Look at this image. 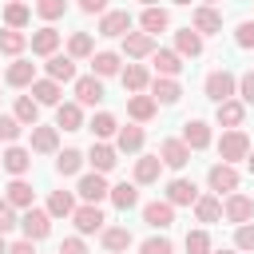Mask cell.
Masks as SVG:
<instances>
[{
	"instance_id": "obj_1",
	"label": "cell",
	"mask_w": 254,
	"mask_h": 254,
	"mask_svg": "<svg viewBox=\"0 0 254 254\" xmlns=\"http://www.w3.org/2000/svg\"><path fill=\"white\" fill-rule=\"evenodd\" d=\"M202 91H206V99L226 103V99H234V95H238V75H234V71H226V67H214V71L202 79Z\"/></svg>"
},
{
	"instance_id": "obj_2",
	"label": "cell",
	"mask_w": 254,
	"mask_h": 254,
	"mask_svg": "<svg viewBox=\"0 0 254 254\" xmlns=\"http://www.w3.org/2000/svg\"><path fill=\"white\" fill-rule=\"evenodd\" d=\"M218 155H222L226 167H234L238 159H246V155H250V139H246V131H222V139H218Z\"/></svg>"
},
{
	"instance_id": "obj_3",
	"label": "cell",
	"mask_w": 254,
	"mask_h": 254,
	"mask_svg": "<svg viewBox=\"0 0 254 254\" xmlns=\"http://www.w3.org/2000/svg\"><path fill=\"white\" fill-rule=\"evenodd\" d=\"M222 218L226 222H234V226H246V222H254V198L250 194H226V202H222Z\"/></svg>"
},
{
	"instance_id": "obj_4",
	"label": "cell",
	"mask_w": 254,
	"mask_h": 254,
	"mask_svg": "<svg viewBox=\"0 0 254 254\" xmlns=\"http://www.w3.org/2000/svg\"><path fill=\"white\" fill-rule=\"evenodd\" d=\"M206 183H210V190L222 198V194H234L238 190V167H226V163H214L210 171H206Z\"/></svg>"
},
{
	"instance_id": "obj_5",
	"label": "cell",
	"mask_w": 254,
	"mask_h": 254,
	"mask_svg": "<svg viewBox=\"0 0 254 254\" xmlns=\"http://www.w3.org/2000/svg\"><path fill=\"white\" fill-rule=\"evenodd\" d=\"M20 230H24V238H28V242L48 238V234H52V218H48V210H40V206L24 210V214H20Z\"/></svg>"
},
{
	"instance_id": "obj_6",
	"label": "cell",
	"mask_w": 254,
	"mask_h": 254,
	"mask_svg": "<svg viewBox=\"0 0 254 254\" xmlns=\"http://www.w3.org/2000/svg\"><path fill=\"white\" fill-rule=\"evenodd\" d=\"M107 190H111V187H107V179H103V175H95V171H91V175H79V183H75V194H79L87 206H99V202L107 198Z\"/></svg>"
},
{
	"instance_id": "obj_7",
	"label": "cell",
	"mask_w": 254,
	"mask_h": 254,
	"mask_svg": "<svg viewBox=\"0 0 254 254\" xmlns=\"http://www.w3.org/2000/svg\"><path fill=\"white\" fill-rule=\"evenodd\" d=\"M190 32H198V36H214V32H222V12L210 8V4H198V8L190 12Z\"/></svg>"
},
{
	"instance_id": "obj_8",
	"label": "cell",
	"mask_w": 254,
	"mask_h": 254,
	"mask_svg": "<svg viewBox=\"0 0 254 254\" xmlns=\"http://www.w3.org/2000/svg\"><path fill=\"white\" fill-rule=\"evenodd\" d=\"M183 143H187V151H206V147L214 143L210 123H202V119H187V123H183Z\"/></svg>"
},
{
	"instance_id": "obj_9",
	"label": "cell",
	"mask_w": 254,
	"mask_h": 254,
	"mask_svg": "<svg viewBox=\"0 0 254 254\" xmlns=\"http://www.w3.org/2000/svg\"><path fill=\"white\" fill-rule=\"evenodd\" d=\"M159 163L171 167V171H183V167L190 163L187 143H183V139H163V143H159Z\"/></svg>"
},
{
	"instance_id": "obj_10",
	"label": "cell",
	"mask_w": 254,
	"mask_h": 254,
	"mask_svg": "<svg viewBox=\"0 0 254 254\" xmlns=\"http://www.w3.org/2000/svg\"><path fill=\"white\" fill-rule=\"evenodd\" d=\"M155 36H147V32H127L123 36V56L127 60H147V56H155Z\"/></svg>"
},
{
	"instance_id": "obj_11",
	"label": "cell",
	"mask_w": 254,
	"mask_h": 254,
	"mask_svg": "<svg viewBox=\"0 0 254 254\" xmlns=\"http://www.w3.org/2000/svg\"><path fill=\"white\" fill-rule=\"evenodd\" d=\"M83 159L91 163V171H95V175H107V171H115V163H119V151H115L111 143H91V151H87Z\"/></svg>"
},
{
	"instance_id": "obj_12",
	"label": "cell",
	"mask_w": 254,
	"mask_h": 254,
	"mask_svg": "<svg viewBox=\"0 0 254 254\" xmlns=\"http://www.w3.org/2000/svg\"><path fill=\"white\" fill-rule=\"evenodd\" d=\"M159 175H163L159 155H139L135 159V171H131V183L135 187H151V183H159Z\"/></svg>"
},
{
	"instance_id": "obj_13",
	"label": "cell",
	"mask_w": 254,
	"mask_h": 254,
	"mask_svg": "<svg viewBox=\"0 0 254 254\" xmlns=\"http://www.w3.org/2000/svg\"><path fill=\"white\" fill-rule=\"evenodd\" d=\"M163 202H171V206H194V202H198V187H194L190 179H171Z\"/></svg>"
},
{
	"instance_id": "obj_14",
	"label": "cell",
	"mask_w": 254,
	"mask_h": 254,
	"mask_svg": "<svg viewBox=\"0 0 254 254\" xmlns=\"http://www.w3.org/2000/svg\"><path fill=\"white\" fill-rule=\"evenodd\" d=\"M119 79H123L127 95H147V87H151V71H147L143 64H127V67L119 71Z\"/></svg>"
},
{
	"instance_id": "obj_15",
	"label": "cell",
	"mask_w": 254,
	"mask_h": 254,
	"mask_svg": "<svg viewBox=\"0 0 254 254\" xmlns=\"http://www.w3.org/2000/svg\"><path fill=\"white\" fill-rule=\"evenodd\" d=\"M103 99V79L95 75H75V103L79 107H95Z\"/></svg>"
},
{
	"instance_id": "obj_16",
	"label": "cell",
	"mask_w": 254,
	"mask_h": 254,
	"mask_svg": "<svg viewBox=\"0 0 254 254\" xmlns=\"http://www.w3.org/2000/svg\"><path fill=\"white\" fill-rule=\"evenodd\" d=\"M71 222H75V230H79V234H99L107 218H103V210H99V206H87V202H83V206H75Z\"/></svg>"
},
{
	"instance_id": "obj_17",
	"label": "cell",
	"mask_w": 254,
	"mask_h": 254,
	"mask_svg": "<svg viewBox=\"0 0 254 254\" xmlns=\"http://www.w3.org/2000/svg\"><path fill=\"white\" fill-rule=\"evenodd\" d=\"M127 32H131V12L127 8H115V12L99 16V36H127Z\"/></svg>"
},
{
	"instance_id": "obj_18",
	"label": "cell",
	"mask_w": 254,
	"mask_h": 254,
	"mask_svg": "<svg viewBox=\"0 0 254 254\" xmlns=\"http://www.w3.org/2000/svg\"><path fill=\"white\" fill-rule=\"evenodd\" d=\"M32 56H44V60H52L56 56V48H60V32L52 28V24H44L40 32H32Z\"/></svg>"
},
{
	"instance_id": "obj_19",
	"label": "cell",
	"mask_w": 254,
	"mask_h": 254,
	"mask_svg": "<svg viewBox=\"0 0 254 254\" xmlns=\"http://www.w3.org/2000/svg\"><path fill=\"white\" fill-rule=\"evenodd\" d=\"M44 71H48V79L52 83H75V60L71 56H52L48 64H44Z\"/></svg>"
},
{
	"instance_id": "obj_20",
	"label": "cell",
	"mask_w": 254,
	"mask_h": 254,
	"mask_svg": "<svg viewBox=\"0 0 254 254\" xmlns=\"http://www.w3.org/2000/svg\"><path fill=\"white\" fill-rule=\"evenodd\" d=\"M214 119H218V127H226V131H242V123H246V107H242L238 99H226V103H218Z\"/></svg>"
},
{
	"instance_id": "obj_21",
	"label": "cell",
	"mask_w": 254,
	"mask_h": 254,
	"mask_svg": "<svg viewBox=\"0 0 254 254\" xmlns=\"http://www.w3.org/2000/svg\"><path fill=\"white\" fill-rule=\"evenodd\" d=\"M32 155H56L60 151V131L56 127H32V147H28Z\"/></svg>"
},
{
	"instance_id": "obj_22",
	"label": "cell",
	"mask_w": 254,
	"mask_h": 254,
	"mask_svg": "<svg viewBox=\"0 0 254 254\" xmlns=\"http://www.w3.org/2000/svg\"><path fill=\"white\" fill-rule=\"evenodd\" d=\"M0 163H4V171H8L12 179H24V175L32 171V151H28V147H8Z\"/></svg>"
},
{
	"instance_id": "obj_23",
	"label": "cell",
	"mask_w": 254,
	"mask_h": 254,
	"mask_svg": "<svg viewBox=\"0 0 254 254\" xmlns=\"http://www.w3.org/2000/svg\"><path fill=\"white\" fill-rule=\"evenodd\" d=\"M143 222H147L151 230H167V226L175 222V206L163 202V198H159V202H147V206H143Z\"/></svg>"
},
{
	"instance_id": "obj_24",
	"label": "cell",
	"mask_w": 254,
	"mask_h": 254,
	"mask_svg": "<svg viewBox=\"0 0 254 254\" xmlns=\"http://www.w3.org/2000/svg\"><path fill=\"white\" fill-rule=\"evenodd\" d=\"M151 64H155V71H159V79H175V75L183 71V60L175 56V48H155V56H151Z\"/></svg>"
},
{
	"instance_id": "obj_25",
	"label": "cell",
	"mask_w": 254,
	"mask_h": 254,
	"mask_svg": "<svg viewBox=\"0 0 254 254\" xmlns=\"http://www.w3.org/2000/svg\"><path fill=\"white\" fill-rule=\"evenodd\" d=\"M4 83H8V87H32V83H36V64H28V60H12L8 71H4Z\"/></svg>"
},
{
	"instance_id": "obj_26",
	"label": "cell",
	"mask_w": 254,
	"mask_h": 254,
	"mask_svg": "<svg viewBox=\"0 0 254 254\" xmlns=\"http://www.w3.org/2000/svg\"><path fill=\"white\" fill-rule=\"evenodd\" d=\"M143 143H147V135H143V127H135V123L119 127V135H115V151H123V155H139Z\"/></svg>"
},
{
	"instance_id": "obj_27",
	"label": "cell",
	"mask_w": 254,
	"mask_h": 254,
	"mask_svg": "<svg viewBox=\"0 0 254 254\" xmlns=\"http://www.w3.org/2000/svg\"><path fill=\"white\" fill-rule=\"evenodd\" d=\"M44 210H48V218H71L75 214V190H52Z\"/></svg>"
},
{
	"instance_id": "obj_28",
	"label": "cell",
	"mask_w": 254,
	"mask_h": 254,
	"mask_svg": "<svg viewBox=\"0 0 254 254\" xmlns=\"http://www.w3.org/2000/svg\"><path fill=\"white\" fill-rule=\"evenodd\" d=\"M167 24H171V12H167V8H155V4H151V8H143V12H139V28H143L147 36L167 32Z\"/></svg>"
},
{
	"instance_id": "obj_29",
	"label": "cell",
	"mask_w": 254,
	"mask_h": 254,
	"mask_svg": "<svg viewBox=\"0 0 254 254\" xmlns=\"http://www.w3.org/2000/svg\"><path fill=\"white\" fill-rule=\"evenodd\" d=\"M60 95H64V87H60V83H52V79H48V75H44V79H36V83H32V99H36V103H40V107H60V103H64V99H60Z\"/></svg>"
},
{
	"instance_id": "obj_30",
	"label": "cell",
	"mask_w": 254,
	"mask_h": 254,
	"mask_svg": "<svg viewBox=\"0 0 254 254\" xmlns=\"http://www.w3.org/2000/svg\"><path fill=\"white\" fill-rule=\"evenodd\" d=\"M4 202H8L12 210H32V183L12 179V183H8V190H4Z\"/></svg>"
},
{
	"instance_id": "obj_31",
	"label": "cell",
	"mask_w": 254,
	"mask_h": 254,
	"mask_svg": "<svg viewBox=\"0 0 254 254\" xmlns=\"http://www.w3.org/2000/svg\"><path fill=\"white\" fill-rule=\"evenodd\" d=\"M99 242H103L107 254H123V250L131 246V230H127V226H103V230H99Z\"/></svg>"
},
{
	"instance_id": "obj_32",
	"label": "cell",
	"mask_w": 254,
	"mask_h": 254,
	"mask_svg": "<svg viewBox=\"0 0 254 254\" xmlns=\"http://www.w3.org/2000/svg\"><path fill=\"white\" fill-rule=\"evenodd\" d=\"M119 71H123V60L115 52H95L91 56V75L95 79H107V75H119Z\"/></svg>"
},
{
	"instance_id": "obj_33",
	"label": "cell",
	"mask_w": 254,
	"mask_h": 254,
	"mask_svg": "<svg viewBox=\"0 0 254 254\" xmlns=\"http://www.w3.org/2000/svg\"><path fill=\"white\" fill-rule=\"evenodd\" d=\"M147 91H151V99H155V103H179V99H183L179 79H159V75H155Z\"/></svg>"
},
{
	"instance_id": "obj_34",
	"label": "cell",
	"mask_w": 254,
	"mask_h": 254,
	"mask_svg": "<svg viewBox=\"0 0 254 254\" xmlns=\"http://www.w3.org/2000/svg\"><path fill=\"white\" fill-rule=\"evenodd\" d=\"M12 119H16L20 127H40V103H36L32 95H20L16 107H12Z\"/></svg>"
},
{
	"instance_id": "obj_35",
	"label": "cell",
	"mask_w": 254,
	"mask_h": 254,
	"mask_svg": "<svg viewBox=\"0 0 254 254\" xmlns=\"http://www.w3.org/2000/svg\"><path fill=\"white\" fill-rule=\"evenodd\" d=\"M155 111H159V103H155L151 95H131V99H127V115L135 119V127H139V123H151Z\"/></svg>"
},
{
	"instance_id": "obj_36",
	"label": "cell",
	"mask_w": 254,
	"mask_h": 254,
	"mask_svg": "<svg viewBox=\"0 0 254 254\" xmlns=\"http://www.w3.org/2000/svg\"><path fill=\"white\" fill-rule=\"evenodd\" d=\"M83 127V107L79 103H60L56 107V131H79Z\"/></svg>"
},
{
	"instance_id": "obj_37",
	"label": "cell",
	"mask_w": 254,
	"mask_h": 254,
	"mask_svg": "<svg viewBox=\"0 0 254 254\" xmlns=\"http://www.w3.org/2000/svg\"><path fill=\"white\" fill-rule=\"evenodd\" d=\"M175 56L183 60V56H202V36L198 32H190V28H183V32H175Z\"/></svg>"
},
{
	"instance_id": "obj_38",
	"label": "cell",
	"mask_w": 254,
	"mask_h": 254,
	"mask_svg": "<svg viewBox=\"0 0 254 254\" xmlns=\"http://www.w3.org/2000/svg\"><path fill=\"white\" fill-rule=\"evenodd\" d=\"M107 198L115 202V210H131V206H139V187L135 183H115L107 190Z\"/></svg>"
},
{
	"instance_id": "obj_39",
	"label": "cell",
	"mask_w": 254,
	"mask_h": 254,
	"mask_svg": "<svg viewBox=\"0 0 254 254\" xmlns=\"http://www.w3.org/2000/svg\"><path fill=\"white\" fill-rule=\"evenodd\" d=\"M194 218L206 222V226L218 222V218H222V198H218V194H198V202H194Z\"/></svg>"
},
{
	"instance_id": "obj_40",
	"label": "cell",
	"mask_w": 254,
	"mask_h": 254,
	"mask_svg": "<svg viewBox=\"0 0 254 254\" xmlns=\"http://www.w3.org/2000/svg\"><path fill=\"white\" fill-rule=\"evenodd\" d=\"M87 127H91L95 143H107V139H115V135H119V123H115V115H111V111H99Z\"/></svg>"
},
{
	"instance_id": "obj_41",
	"label": "cell",
	"mask_w": 254,
	"mask_h": 254,
	"mask_svg": "<svg viewBox=\"0 0 254 254\" xmlns=\"http://www.w3.org/2000/svg\"><path fill=\"white\" fill-rule=\"evenodd\" d=\"M67 56H71V60H91V56H95V40H91L87 32H71V36H67Z\"/></svg>"
},
{
	"instance_id": "obj_42",
	"label": "cell",
	"mask_w": 254,
	"mask_h": 254,
	"mask_svg": "<svg viewBox=\"0 0 254 254\" xmlns=\"http://www.w3.org/2000/svg\"><path fill=\"white\" fill-rule=\"evenodd\" d=\"M79 167H83V151H75V147H67V151H60L56 155V175H79Z\"/></svg>"
},
{
	"instance_id": "obj_43",
	"label": "cell",
	"mask_w": 254,
	"mask_h": 254,
	"mask_svg": "<svg viewBox=\"0 0 254 254\" xmlns=\"http://www.w3.org/2000/svg\"><path fill=\"white\" fill-rule=\"evenodd\" d=\"M32 20V8L28 4H4V24L12 32H24V24Z\"/></svg>"
},
{
	"instance_id": "obj_44",
	"label": "cell",
	"mask_w": 254,
	"mask_h": 254,
	"mask_svg": "<svg viewBox=\"0 0 254 254\" xmlns=\"http://www.w3.org/2000/svg\"><path fill=\"white\" fill-rule=\"evenodd\" d=\"M24 48H28V36H24V32H12V28L0 32V52H4V56H16V60H20Z\"/></svg>"
},
{
	"instance_id": "obj_45",
	"label": "cell",
	"mask_w": 254,
	"mask_h": 254,
	"mask_svg": "<svg viewBox=\"0 0 254 254\" xmlns=\"http://www.w3.org/2000/svg\"><path fill=\"white\" fill-rule=\"evenodd\" d=\"M183 246H187V254H210L214 246H210V234L198 226V230H187V238H183Z\"/></svg>"
},
{
	"instance_id": "obj_46",
	"label": "cell",
	"mask_w": 254,
	"mask_h": 254,
	"mask_svg": "<svg viewBox=\"0 0 254 254\" xmlns=\"http://www.w3.org/2000/svg\"><path fill=\"white\" fill-rule=\"evenodd\" d=\"M32 12H36L40 20H60V16L67 12V4H64V0H40V4L32 8Z\"/></svg>"
},
{
	"instance_id": "obj_47",
	"label": "cell",
	"mask_w": 254,
	"mask_h": 254,
	"mask_svg": "<svg viewBox=\"0 0 254 254\" xmlns=\"http://www.w3.org/2000/svg\"><path fill=\"white\" fill-rule=\"evenodd\" d=\"M139 254H175V242H171L167 234H155V238H147V242L139 246Z\"/></svg>"
},
{
	"instance_id": "obj_48",
	"label": "cell",
	"mask_w": 254,
	"mask_h": 254,
	"mask_svg": "<svg viewBox=\"0 0 254 254\" xmlns=\"http://www.w3.org/2000/svg\"><path fill=\"white\" fill-rule=\"evenodd\" d=\"M20 131H24V127H20V123H16L12 115H0V143H12V147H16Z\"/></svg>"
},
{
	"instance_id": "obj_49",
	"label": "cell",
	"mask_w": 254,
	"mask_h": 254,
	"mask_svg": "<svg viewBox=\"0 0 254 254\" xmlns=\"http://www.w3.org/2000/svg\"><path fill=\"white\" fill-rule=\"evenodd\" d=\"M238 103L242 107H254V71L238 75Z\"/></svg>"
},
{
	"instance_id": "obj_50",
	"label": "cell",
	"mask_w": 254,
	"mask_h": 254,
	"mask_svg": "<svg viewBox=\"0 0 254 254\" xmlns=\"http://www.w3.org/2000/svg\"><path fill=\"white\" fill-rule=\"evenodd\" d=\"M234 44H238L242 52H250V48H254V20H242V24H238V32H234Z\"/></svg>"
},
{
	"instance_id": "obj_51",
	"label": "cell",
	"mask_w": 254,
	"mask_h": 254,
	"mask_svg": "<svg viewBox=\"0 0 254 254\" xmlns=\"http://www.w3.org/2000/svg\"><path fill=\"white\" fill-rule=\"evenodd\" d=\"M234 250H250L254 254V222H246V226L234 230Z\"/></svg>"
},
{
	"instance_id": "obj_52",
	"label": "cell",
	"mask_w": 254,
	"mask_h": 254,
	"mask_svg": "<svg viewBox=\"0 0 254 254\" xmlns=\"http://www.w3.org/2000/svg\"><path fill=\"white\" fill-rule=\"evenodd\" d=\"M20 226V218H16V210L8 206V202H0V234H8V230H16Z\"/></svg>"
},
{
	"instance_id": "obj_53",
	"label": "cell",
	"mask_w": 254,
	"mask_h": 254,
	"mask_svg": "<svg viewBox=\"0 0 254 254\" xmlns=\"http://www.w3.org/2000/svg\"><path fill=\"white\" fill-rule=\"evenodd\" d=\"M56 254H87V246H83V238H79V234H75V238H64V242H60V250H56Z\"/></svg>"
},
{
	"instance_id": "obj_54",
	"label": "cell",
	"mask_w": 254,
	"mask_h": 254,
	"mask_svg": "<svg viewBox=\"0 0 254 254\" xmlns=\"http://www.w3.org/2000/svg\"><path fill=\"white\" fill-rule=\"evenodd\" d=\"M79 12H87V16H103L107 4H103V0H79Z\"/></svg>"
},
{
	"instance_id": "obj_55",
	"label": "cell",
	"mask_w": 254,
	"mask_h": 254,
	"mask_svg": "<svg viewBox=\"0 0 254 254\" xmlns=\"http://www.w3.org/2000/svg\"><path fill=\"white\" fill-rule=\"evenodd\" d=\"M8 254H36V242L20 238V242H12V246H8Z\"/></svg>"
},
{
	"instance_id": "obj_56",
	"label": "cell",
	"mask_w": 254,
	"mask_h": 254,
	"mask_svg": "<svg viewBox=\"0 0 254 254\" xmlns=\"http://www.w3.org/2000/svg\"><path fill=\"white\" fill-rule=\"evenodd\" d=\"M246 167H250V175H254V147H250V155H246Z\"/></svg>"
},
{
	"instance_id": "obj_57",
	"label": "cell",
	"mask_w": 254,
	"mask_h": 254,
	"mask_svg": "<svg viewBox=\"0 0 254 254\" xmlns=\"http://www.w3.org/2000/svg\"><path fill=\"white\" fill-rule=\"evenodd\" d=\"M0 254H8V242H4V234H0Z\"/></svg>"
},
{
	"instance_id": "obj_58",
	"label": "cell",
	"mask_w": 254,
	"mask_h": 254,
	"mask_svg": "<svg viewBox=\"0 0 254 254\" xmlns=\"http://www.w3.org/2000/svg\"><path fill=\"white\" fill-rule=\"evenodd\" d=\"M210 254H234V250H210Z\"/></svg>"
}]
</instances>
